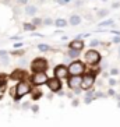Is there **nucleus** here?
I'll return each mask as SVG.
<instances>
[{
    "mask_svg": "<svg viewBox=\"0 0 120 127\" xmlns=\"http://www.w3.org/2000/svg\"><path fill=\"white\" fill-rule=\"evenodd\" d=\"M84 57H85V62L88 64H91V66H95V64H98L99 62H101V55H99V52H96V50H94V49L88 50Z\"/></svg>",
    "mask_w": 120,
    "mask_h": 127,
    "instance_id": "f257e3e1",
    "label": "nucleus"
},
{
    "mask_svg": "<svg viewBox=\"0 0 120 127\" xmlns=\"http://www.w3.org/2000/svg\"><path fill=\"white\" fill-rule=\"evenodd\" d=\"M84 70H85V66H84V63H81V62H73L70 66H68V74L71 75H81L84 73Z\"/></svg>",
    "mask_w": 120,
    "mask_h": 127,
    "instance_id": "f03ea898",
    "label": "nucleus"
},
{
    "mask_svg": "<svg viewBox=\"0 0 120 127\" xmlns=\"http://www.w3.org/2000/svg\"><path fill=\"white\" fill-rule=\"evenodd\" d=\"M46 67H48V62H46L45 59H41V57L35 59L34 62H32V64H31V68H32V71H35V73L45 71Z\"/></svg>",
    "mask_w": 120,
    "mask_h": 127,
    "instance_id": "7ed1b4c3",
    "label": "nucleus"
},
{
    "mask_svg": "<svg viewBox=\"0 0 120 127\" xmlns=\"http://www.w3.org/2000/svg\"><path fill=\"white\" fill-rule=\"evenodd\" d=\"M15 91H17V96H15V99H18V98L24 96V95H27V94L30 92L31 87H30V84H28V82L21 81V82H18V85L15 87Z\"/></svg>",
    "mask_w": 120,
    "mask_h": 127,
    "instance_id": "20e7f679",
    "label": "nucleus"
},
{
    "mask_svg": "<svg viewBox=\"0 0 120 127\" xmlns=\"http://www.w3.org/2000/svg\"><path fill=\"white\" fill-rule=\"evenodd\" d=\"M95 82V75L92 73H88L83 77V82H81V88L83 90H90Z\"/></svg>",
    "mask_w": 120,
    "mask_h": 127,
    "instance_id": "39448f33",
    "label": "nucleus"
},
{
    "mask_svg": "<svg viewBox=\"0 0 120 127\" xmlns=\"http://www.w3.org/2000/svg\"><path fill=\"white\" fill-rule=\"evenodd\" d=\"M48 75L45 74V71H41V73H35L34 75H32V78H31V81H32V84H35V85H41V84H45V82H48Z\"/></svg>",
    "mask_w": 120,
    "mask_h": 127,
    "instance_id": "423d86ee",
    "label": "nucleus"
},
{
    "mask_svg": "<svg viewBox=\"0 0 120 127\" xmlns=\"http://www.w3.org/2000/svg\"><path fill=\"white\" fill-rule=\"evenodd\" d=\"M81 82H83V77L81 75H71L68 78V87L71 90H78L81 87Z\"/></svg>",
    "mask_w": 120,
    "mask_h": 127,
    "instance_id": "0eeeda50",
    "label": "nucleus"
},
{
    "mask_svg": "<svg viewBox=\"0 0 120 127\" xmlns=\"http://www.w3.org/2000/svg\"><path fill=\"white\" fill-rule=\"evenodd\" d=\"M68 74V67L63 66V64H59L57 67H55V77L56 78H66Z\"/></svg>",
    "mask_w": 120,
    "mask_h": 127,
    "instance_id": "6e6552de",
    "label": "nucleus"
},
{
    "mask_svg": "<svg viewBox=\"0 0 120 127\" xmlns=\"http://www.w3.org/2000/svg\"><path fill=\"white\" fill-rule=\"evenodd\" d=\"M48 87H49V90L53 91V92H57V91H60V88H61V84H60V80L59 78H52V80H48Z\"/></svg>",
    "mask_w": 120,
    "mask_h": 127,
    "instance_id": "1a4fd4ad",
    "label": "nucleus"
},
{
    "mask_svg": "<svg viewBox=\"0 0 120 127\" xmlns=\"http://www.w3.org/2000/svg\"><path fill=\"white\" fill-rule=\"evenodd\" d=\"M68 46H70V49H74V50H80V52H81L85 45H84V42L81 41V39H74V41L70 42Z\"/></svg>",
    "mask_w": 120,
    "mask_h": 127,
    "instance_id": "9d476101",
    "label": "nucleus"
},
{
    "mask_svg": "<svg viewBox=\"0 0 120 127\" xmlns=\"http://www.w3.org/2000/svg\"><path fill=\"white\" fill-rule=\"evenodd\" d=\"M24 75V71L23 70H15L11 75H10V78L11 80H21V77Z\"/></svg>",
    "mask_w": 120,
    "mask_h": 127,
    "instance_id": "9b49d317",
    "label": "nucleus"
},
{
    "mask_svg": "<svg viewBox=\"0 0 120 127\" xmlns=\"http://www.w3.org/2000/svg\"><path fill=\"white\" fill-rule=\"evenodd\" d=\"M94 99H95L94 91H88V92H87V95H85V103H91Z\"/></svg>",
    "mask_w": 120,
    "mask_h": 127,
    "instance_id": "f8f14e48",
    "label": "nucleus"
},
{
    "mask_svg": "<svg viewBox=\"0 0 120 127\" xmlns=\"http://www.w3.org/2000/svg\"><path fill=\"white\" fill-rule=\"evenodd\" d=\"M81 23V17H80V15H71V17H70V24H71V25H78V24Z\"/></svg>",
    "mask_w": 120,
    "mask_h": 127,
    "instance_id": "ddd939ff",
    "label": "nucleus"
},
{
    "mask_svg": "<svg viewBox=\"0 0 120 127\" xmlns=\"http://www.w3.org/2000/svg\"><path fill=\"white\" fill-rule=\"evenodd\" d=\"M25 13L28 15H34L35 13H36V7H35V6H27V7H25Z\"/></svg>",
    "mask_w": 120,
    "mask_h": 127,
    "instance_id": "4468645a",
    "label": "nucleus"
},
{
    "mask_svg": "<svg viewBox=\"0 0 120 127\" xmlns=\"http://www.w3.org/2000/svg\"><path fill=\"white\" fill-rule=\"evenodd\" d=\"M112 25H115V21L113 20H106V21H102L99 24V27H112Z\"/></svg>",
    "mask_w": 120,
    "mask_h": 127,
    "instance_id": "2eb2a0df",
    "label": "nucleus"
},
{
    "mask_svg": "<svg viewBox=\"0 0 120 127\" xmlns=\"http://www.w3.org/2000/svg\"><path fill=\"white\" fill-rule=\"evenodd\" d=\"M66 20H63V18H59V20H56L55 21V25L56 27H59V28H61V27H66Z\"/></svg>",
    "mask_w": 120,
    "mask_h": 127,
    "instance_id": "dca6fc26",
    "label": "nucleus"
},
{
    "mask_svg": "<svg viewBox=\"0 0 120 127\" xmlns=\"http://www.w3.org/2000/svg\"><path fill=\"white\" fill-rule=\"evenodd\" d=\"M78 55H80V50H74V49H70V52H68V56L70 57H78Z\"/></svg>",
    "mask_w": 120,
    "mask_h": 127,
    "instance_id": "f3484780",
    "label": "nucleus"
},
{
    "mask_svg": "<svg viewBox=\"0 0 120 127\" xmlns=\"http://www.w3.org/2000/svg\"><path fill=\"white\" fill-rule=\"evenodd\" d=\"M34 28H35L34 24H30V23H25V24H24V30H25V31H32Z\"/></svg>",
    "mask_w": 120,
    "mask_h": 127,
    "instance_id": "a211bd4d",
    "label": "nucleus"
},
{
    "mask_svg": "<svg viewBox=\"0 0 120 127\" xmlns=\"http://www.w3.org/2000/svg\"><path fill=\"white\" fill-rule=\"evenodd\" d=\"M108 14H109V10H106V8H103V10H101V11L98 13V15H99V17H106Z\"/></svg>",
    "mask_w": 120,
    "mask_h": 127,
    "instance_id": "6ab92c4d",
    "label": "nucleus"
},
{
    "mask_svg": "<svg viewBox=\"0 0 120 127\" xmlns=\"http://www.w3.org/2000/svg\"><path fill=\"white\" fill-rule=\"evenodd\" d=\"M38 49H39V50H50V48H49L48 45H43V43L38 45Z\"/></svg>",
    "mask_w": 120,
    "mask_h": 127,
    "instance_id": "aec40b11",
    "label": "nucleus"
},
{
    "mask_svg": "<svg viewBox=\"0 0 120 127\" xmlns=\"http://www.w3.org/2000/svg\"><path fill=\"white\" fill-rule=\"evenodd\" d=\"M34 91H35V92H34V96H32V98H34V99H38V98L42 95V92L39 90H34Z\"/></svg>",
    "mask_w": 120,
    "mask_h": 127,
    "instance_id": "412c9836",
    "label": "nucleus"
},
{
    "mask_svg": "<svg viewBox=\"0 0 120 127\" xmlns=\"http://www.w3.org/2000/svg\"><path fill=\"white\" fill-rule=\"evenodd\" d=\"M41 23H43V21H42L41 18H35L34 21H32V24H34V25H39Z\"/></svg>",
    "mask_w": 120,
    "mask_h": 127,
    "instance_id": "4be33fe9",
    "label": "nucleus"
},
{
    "mask_svg": "<svg viewBox=\"0 0 120 127\" xmlns=\"http://www.w3.org/2000/svg\"><path fill=\"white\" fill-rule=\"evenodd\" d=\"M43 23H45L46 25H52V24H53V21H52V20H50V18H46L45 21H43Z\"/></svg>",
    "mask_w": 120,
    "mask_h": 127,
    "instance_id": "5701e85b",
    "label": "nucleus"
},
{
    "mask_svg": "<svg viewBox=\"0 0 120 127\" xmlns=\"http://www.w3.org/2000/svg\"><path fill=\"white\" fill-rule=\"evenodd\" d=\"M96 45H99V41L98 39H94V41L91 42V46H96Z\"/></svg>",
    "mask_w": 120,
    "mask_h": 127,
    "instance_id": "b1692460",
    "label": "nucleus"
},
{
    "mask_svg": "<svg viewBox=\"0 0 120 127\" xmlns=\"http://www.w3.org/2000/svg\"><path fill=\"white\" fill-rule=\"evenodd\" d=\"M113 42H115V43H120V36H119V35L113 38Z\"/></svg>",
    "mask_w": 120,
    "mask_h": 127,
    "instance_id": "393cba45",
    "label": "nucleus"
},
{
    "mask_svg": "<svg viewBox=\"0 0 120 127\" xmlns=\"http://www.w3.org/2000/svg\"><path fill=\"white\" fill-rule=\"evenodd\" d=\"M110 73L115 75V74H117V73H119V70H117V68H112V70H110Z\"/></svg>",
    "mask_w": 120,
    "mask_h": 127,
    "instance_id": "a878e982",
    "label": "nucleus"
},
{
    "mask_svg": "<svg viewBox=\"0 0 120 127\" xmlns=\"http://www.w3.org/2000/svg\"><path fill=\"white\" fill-rule=\"evenodd\" d=\"M68 1H70V0H59L60 4H66V3H68Z\"/></svg>",
    "mask_w": 120,
    "mask_h": 127,
    "instance_id": "bb28decb",
    "label": "nucleus"
},
{
    "mask_svg": "<svg viewBox=\"0 0 120 127\" xmlns=\"http://www.w3.org/2000/svg\"><path fill=\"white\" fill-rule=\"evenodd\" d=\"M109 84H110V85H115V84H116V80H109Z\"/></svg>",
    "mask_w": 120,
    "mask_h": 127,
    "instance_id": "cd10ccee",
    "label": "nucleus"
},
{
    "mask_svg": "<svg viewBox=\"0 0 120 127\" xmlns=\"http://www.w3.org/2000/svg\"><path fill=\"white\" fill-rule=\"evenodd\" d=\"M7 55V52H4V50H0V56H6Z\"/></svg>",
    "mask_w": 120,
    "mask_h": 127,
    "instance_id": "c85d7f7f",
    "label": "nucleus"
},
{
    "mask_svg": "<svg viewBox=\"0 0 120 127\" xmlns=\"http://www.w3.org/2000/svg\"><path fill=\"white\" fill-rule=\"evenodd\" d=\"M109 95H115V91H113V90H109Z\"/></svg>",
    "mask_w": 120,
    "mask_h": 127,
    "instance_id": "c756f323",
    "label": "nucleus"
},
{
    "mask_svg": "<svg viewBox=\"0 0 120 127\" xmlns=\"http://www.w3.org/2000/svg\"><path fill=\"white\" fill-rule=\"evenodd\" d=\"M119 56H120V46H119Z\"/></svg>",
    "mask_w": 120,
    "mask_h": 127,
    "instance_id": "7c9ffc66",
    "label": "nucleus"
},
{
    "mask_svg": "<svg viewBox=\"0 0 120 127\" xmlns=\"http://www.w3.org/2000/svg\"><path fill=\"white\" fill-rule=\"evenodd\" d=\"M119 108H120V102H119Z\"/></svg>",
    "mask_w": 120,
    "mask_h": 127,
    "instance_id": "2f4dec72",
    "label": "nucleus"
},
{
    "mask_svg": "<svg viewBox=\"0 0 120 127\" xmlns=\"http://www.w3.org/2000/svg\"><path fill=\"white\" fill-rule=\"evenodd\" d=\"M102 1H106V0H102Z\"/></svg>",
    "mask_w": 120,
    "mask_h": 127,
    "instance_id": "473e14b6",
    "label": "nucleus"
}]
</instances>
